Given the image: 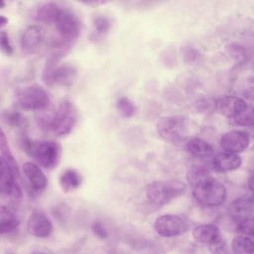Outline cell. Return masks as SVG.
Masks as SVG:
<instances>
[{
  "instance_id": "obj_32",
  "label": "cell",
  "mask_w": 254,
  "mask_h": 254,
  "mask_svg": "<svg viewBox=\"0 0 254 254\" xmlns=\"http://www.w3.org/2000/svg\"><path fill=\"white\" fill-rule=\"evenodd\" d=\"M241 85L242 95L248 100L254 101V76L246 79Z\"/></svg>"
},
{
  "instance_id": "obj_13",
  "label": "cell",
  "mask_w": 254,
  "mask_h": 254,
  "mask_svg": "<svg viewBox=\"0 0 254 254\" xmlns=\"http://www.w3.org/2000/svg\"><path fill=\"white\" fill-rule=\"evenodd\" d=\"M27 228L31 235L39 238L48 237L53 229L51 221L39 211H35L31 214L27 221Z\"/></svg>"
},
{
  "instance_id": "obj_40",
  "label": "cell",
  "mask_w": 254,
  "mask_h": 254,
  "mask_svg": "<svg viewBox=\"0 0 254 254\" xmlns=\"http://www.w3.org/2000/svg\"><path fill=\"white\" fill-rule=\"evenodd\" d=\"M249 185L250 189L254 191V176L250 179Z\"/></svg>"
},
{
  "instance_id": "obj_22",
  "label": "cell",
  "mask_w": 254,
  "mask_h": 254,
  "mask_svg": "<svg viewBox=\"0 0 254 254\" xmlns=\"http://www.w3.org/2000/svg\"><path fill=\"white\" fill-rule=\"evenodd\" d=\"M1 118L9 126L26 131L28 126L27 118L21 113L9 110H4L1 113Z\"/></svg>"
},
{
  "instance_id": "obj_27",
  "label": "cell",
  "mask_w": 254,
  "mask_h": 254,
  "mask_svg": "<svg viewBox=\"0 0 254 254\" xmlns=\"http://www.w3.org/2000/svg\"><path fill=\"white\" fill-rule=\"evenodd\" d=\"M93 24L97 34L91 36V40L97 41L101 35L108 32L111 27V23L106 16L102 15L95 16L93 19Z\"/></svg>"
},
{
  "instance_id": "obj_28",
  "label": "cell",
  "mask_w": 254,
  "mask_h": 254,
  "mask_svg": "<svg viewBox=\"0 0 254 254\" xmlns=\"http://www.w3.org/2000/svg\"><path fill=\"white\" fill-rule=\"evenodd\" d=\"M117 109L124 118H130L136 112V108L133 102L126 97L120 98L116 103Z\"/></svg>"
},
{
  "instance_id": "obj_42",
  "label": "cell",
  "mask_w": 254,
  "mask_h": 254,
  "mask_svg": "<svg viewBox=\"0 0 254 254\" xmlns=\"http://www.w3.org/2000/svg\"><path fill=\"white\" fill-rule=\"evenodd\" d=\"M5 6V2L4 0H0V8L1 9L4 8Z\"/></svg>"
},
{
  "instance_id": "obj_4",
  "label": "cell",
  "mask_w": 254,
  "mask_h": 254,
  "mask_svg": "<svg viewBox=\"0 0 254 254\" xmlns=\"http://www.w3.org/2000/svg\"><path fill=\"white\" fill-rule=\"evenodd\" d=\"M50 101L47 91L36 84L20 88L15 91L13 96L14 106L26 111L46 110Z\"/></svg>"
},
{
  "instance_id": "obj_9",
  "label": "cell",
  "mask_w": 254,
  "mask_h": 254,
  "mask_svg": "<svg viewBox=\"0 0 254 254\" xmlns=\"http://www.w3.org/2000/svg\"><path fill=\"white\" fill-rule=\"evenodd\" d=\"M78 70L71 64L64 63L58 65L53 69L42 72V80L48 86L58 85L69 87L77 77Z\"/></svg>"
},
{
  "instance_id": "obj_29",
  "label": "cell",
  "mask_w": 254,
  "mask_h": 254,
  "mask_svg": "<svg viewBox=\"0 0 254 254\" xmlns=\"http://www.w3.org/2000/svg\"><path fill=\"white\" fill-rule=\"evenodd\" d=\"M208 177L206 170L200 167H193L188 172V181L192 187L196 184Z\"/></svg>"
},
{
  "instance_id": "obj_39",
  "label": "cell",
  "mask_w": 254,
  "mask_h": 254,
  "mask_svg": "<svg viewBox=\"0 0 254 254\" xmlns=\"http://www.w3.org/2000/svg\"><path fill=\"white\" fill-rule=\"evenodd\" d=\"M8 19L4 16L1 15L0 17V27L5 26L8 23Z\"/></svg>"
},
{
  "instance_id": "obj_1",
  "label": "cell",
  "mask_w": 254,
  "mask_h": 254,
  "mask_svg": "<svg viewBox=\"0 0 254 254\" xmlns=\"http://www.w3.org/2000/svg\"><path fill=\"white\" fill-rule=\"evenodd\" d=\"M78 111L74 104L65 100L61 102L51 116H38L36 122L44 131H51L58 137L70 134L77 123Z\"/></svg>"
},
{
  "instance_id": "obj_36",
  "label": "cell",
  "mask_w": 254,
  "mask_h": 254,
  "mask_svg": "<svg viewBox=\"0 0 254 254\" xmlns=\"http://www.w3.org/2000/svg\"><path fill=\"white\" fill-rule=\"evenodd\" d=\"M92 230L93 234L101 240L106 239L108 233L103 224L100 222H95L92 225Z\"/></svg>"
},
{
  "instance_id": "obj_23",
  "label": "cell",
  "mask_w": 254,
  "mask_h": 254,
  "mask_svg": "<svg viewBox=\"0 0 254 254\" xmlns=\"http://www.w3.org/2000/svg\"><path fill=\"white\" fill-rule=\"evenodd\" d=\"M0 157L9 164L16 176L19 175L18 166L9 147L5 134L1 129L0 133Z\"/></svg>"
},
{
  "instance_id": "obj_37",
  "label": "cell",
  "mask_w": 254,
  "mask_h": 254,
  "mask_svg": "<svg viewBox=\"0 0 254 254\" xmlns=\"http://www.w3.org/2000/svg\"><path fill=\"white\" fill-rule=\"evenodd\" d=\"M225 246V242L221 236L208 244L209 251L215 254L222 253L224 251Z\"/></svg>"
},
{
  "instance_id": "obj_21",
  "label": "cell",
  "mask_w": 254,
  "mask_h": 254,
  "mask_svg": "<svg viewBox=\"0 0 254 254\" xmlns=\"http://www.w3.org/2000/svg\"><path fill=\"white\" fill-rule=\"evenodd\" d=\"M61 10L55 3H46L38 9L34 15V19L47 23H55Z\"/></svg>"
},
{
  "instance_id": "obj_33",
  "label": "cell",
  "mask_w": 254,
  "mask_h": 254,
  "mask_svg": "<svg viewBox=\"0 0 254 254\" xmlns=\"http://www.w3.org/2000/svg\"><path fill=\"white\" fill-rule=\"evenodd\" d=\"M239 231L249 236H254V218H246L239 223Z\"/></svg>"
},
{
  "instance_id": "obj_19",
  "label": "cell",
  "mask_w": 254,
  "mask_h": 254,
  "mask_svg": "<svg viewBox=\"0 0 254 254\" xmlns=\"http://www.w3.org/2000/svg\"><path fill=\"white\" fill-rule=\"evenodd\" d=\"M82 182V178L76 170L70 168L60 176L59 183L62 190L66 193L78 188Z\"/></svg>"
},
{
  "instance_id": "obj_41",
  "label": "cell",
  "mask_w": 254,
  "mask_h": 254,
  "mask_svg": "<svg viewBox=\"0 0 254 254\" xmlns=\"http://www.w3.org/2000/svg\"><path fill=\"white\" fill-rule=\"evenodd\" d=\"M79 1L88 4H91V0H78Z\"/></svg>"
},
{
  "instance_id": "obj_16",
  "label": "cell",
  "mask_w": 254,
  "mask_h": 254,
  "mask_svg": "<svg viewBox=\"0 0 254 254\" xmlns=\"http://www.w3.org/2000/svg\"><path fill=\"white\" fill-rule=\"evenodd\" d=\"M241 158L234 153L225 152L217 155L213 159V166L218 172H226L238 168L241 165Z\"/></svg>"
},
{
  "instance_id": "obj_15",
  "label": "cell",
  "mask_w": 254,
  "mask_h": 254,
  "mask_svg": "<svg viewBox=\"0 0 254 254\" xmlns=\"http://www.w3.org/2000/svg\"><path fill=\"white\" fill-rule=\"evenodd\" d=\"M241 98L234 96H226L218 100L215 104L217 112L227 118L233 119L247 106Z\"/></svg>"
},
{
  "instance_id": "obj_14",
  "label": "cell",
  "mask_w": 254,
  "mask_h": 254,
  "mask_svg": "<svg viewBox=\"0 0 254 254\" xmlns=\"http://www.w3.org/2000/svg\"><path fill=\"white\" fill-rule=\"evenodd\" d=\"M44 36V32L41 27L29 26L24 31L20 39L22 50L27 54L36 53L42 44Z\"/></svg>"
},
{
  "instance_id": "obj_34",
  "label": "cell",
  "mask_w": 254,
  "mask_h": 254,
  "mask_svg": "<svg viewBox=\"0 0 254 254\" xmlns=\"http://www.w3.org/2000/svg\"><path fill=\"white\" fill-rule=\"evenodd\" d=\"M0 46L1 51L6 56H10L13 52V49L10 44L7 34L1 31L0 34Z\"/></svg>"
},
{
  "instance_id": "obj_7",
  "label": "cell",
  "mask_w": 254,
  "mask_h": 254,
  "mask_svg": "<svg viewBox=\"0 0 254 254\" xmlns=\"http://www.w3.org/2000/svg\"><path fill=\"white\" fill-rule=\"evenodd\" d=\"M186 118L182 116L164 117L157 123V131L163 139L178 142L186 136L187 131Z\"/></svg>"
},
{
  "instance_id": "obj_5",
  "label": "cell",
  "mask_w": 254,
  "mask_h": 254,
  "mask_svg": "<svg viewBox=\"0 0 254 254\" xmlns=\"http://www.w3.org/2000/svg\"><path fill=\"white\" fill-rule=\"evenodd\" d=\"M192 195L201 205L211 207L222 203L226 192L222 184L208 176L193 186Z\"/></svg>"
},
{
  "instance_id": "obj_12",
  "label": "cell",
  "mask_w": 254,
  "mask_h": 254,
  "mask_svg": "<svg viewBox=\"0 0 254 254\" xmlns=\"http://www.w3.org/2000/svg\"><path fill=\"white\" fill-rule=\"evenodd\" d=\"M22 170L30 183L29 191L32 192L31 195H34L46 189L48 184L47 177L37 165L26 162L23 164Z\"/></svg>"
},
{
  "instance_id": "obj_38",
  "label": "cell",
  "mask_w": 254,
  "mask_h": 254,
  "mask_svg": "<svg viewBox=\"0 0 254 254\" xmlns=\"http://www.w3.org/2000/svg\"><path fill=\"white\" fill-rule=\"evenodd\" d=\"M112 0H91V4L100 5L107 3Z\"/></svg>"
},
{
  "instance_id": "obj_31",
  "label": "cell",
  "mask_w": 254,
  "mask_h": 254,
  "mask_svg": "<svg viewBox=\"0 0 254 254\" xmlns=\"http://www.w3.org/2000/svg\"><path fill=\"white\" fill-rule=\"evenodd\" d=\"M161 60L165 66L168 68H173L176 65L177 62L175 50L169 48L164 50L161 54Z\"/></svg>"
},
{
  "instance_id": "obj_17",
  "label": "cell",
  "mask_w": 254,
  "mask_h": 254,
  "mask_svg": "<svg viewBox=\"0 0 254 254\" xmlns=\"http://www.w3.org/2000/svg\"><path fill=\"white\" fill-rule=\"evenodd\" d=\"M20 221L17 216L8 207L1 206L0 208V234L9 233L19 226Z\"/></svg>"
},
{
  "instance_id": "obj_2",
  "label": "cell",
  "mask_w": 254,
  "mask_h": 254,
  "mask_svg": "<svg viewBox=\"0 0 254 254\" xmlns=\"http://www.w3.org/2000/svg\"><path fill=\"white\" fill-rule=\"evenodd\" d=\"M19 144L25 153L42 167L53 170L59 164L61 155L60 144L52 140H33L26 132H21Z\"/></svg>"
},
{
  "instance_id": "obj_10",
  "label": "cell",
  "mask_w": 254,
  "mask_h": 254,
  "mask_svg": "<svg viewBox=\"0 0 254 254\" xmlns=\"http://www.w3.org/2000/svg\"><path fill=\"white\" fill-rule=\"evenodd\" d=\"M0 191L1 196L17 202L22 197L21 189L16 183L13 170L3 159L0 157Z\"/></svg>"
},
{
  "instance_id": "obj_3",
  "label": "cell",
  "mask_w": 254,
  "mask_h": 254,
  "mask_svg": "<svg viewBox=\"0 0 254 254\" xmlns=\"http://www.w3.org/2000/svg\"><path fill=\"white\" fill-rule=\"evenodd\" d=\"M55 23L58 37L52 44V48L68 53L79 36V22L73 14L62 9Z\"/></svg>"
},
{
  "instance_id": "obj_30",
  "label": "cell",
  "mask_w": 254,
  "mask_h": 254,
  "mask_svg": "<svg viewBox=\"0 0 254 254\" xmlns=\"http://www.w3.org/2000/svg\"><path fill=\"white\" fill-rule=\"evenodd\" d=\"M184 62L189 65L194 64L199 57V52L190 45H185L182 50Z\"/></svg>"
},
{
  "instance_id": "obj_11",
  "label": "cell",
  "mask_w": 254,
  "mask_h": 254,
  "mask_svg": "<svg viewBox=\"0 0 254 254\" xmlns=\"http://www.w3.org/2000/svg\"><path fill=\"white\" fill-rule=\"evenodd\" d=\"M220 142L222 147L226 151L238 153L248 147L250 137L244 131L233 130L225 133L222 136Z\"/></svg>"
},
{
  "instance_id": "obj_8",
  "label": "cell",
  "mask_w": 254,
  "mask_h": 254,
  "mask_svg": "<svg viewBox=\"0 0 254 254\" xmlns=\"http://www.w3.org/2000/svg\"><path fill=\"white\" fill-rule=\"evenodd\" d=\"M190 228L189 221L178 215L166 214L159 217L154 223V229L159 235L170 237L180 235Z\"/></svg>"
},
{
  "instance_id": "obj_35",
  "label": "cell",
  "mask_w": 254,
  "mask_h": 254,
  "mask_svg": "<svg viewBox=\"0 0 254 254\" xmlns=\"http://www.w3.org/2000/svg\"><path fill=\"white\" fill-rule=\"evenodd\" d=\"M169 0H138L136 7L141 10H145L156 6Z\"/></svg>"
},
{
  "instance_id": "obj_18",
  "label": "cell",
  "mask_w": 254,
  "mask_h": 254,
  "mask_svg": "<svg viewBox=\"0 0 254 254\" xmlns=\"http://www.w3.org/2000/svg\"><path fill=\"white\" fill-rule=\"evenodd\" d=\"M192 235L194 240L201 243L209 244L221 236L218 228L213 225H202L195 227Z\"/></svg>"
},
{
  "instance_id": "obj_6",
  "label": "cell",
  "mask_w": 254,
  "mask_h": 254,
  "mask_svg": "<svg viewBox=\"0 0 254 254\" xmlns=\"http://www.w3.org/2000/svg\"><path fill=\"white\" fill-rule=\"evenodd\" d=\"M185 185L181 181H155L146 188V196L149 201L155 206H163L184 191Z\"/></svg>"
},
{
  "instance_id": "obj_26",
  "label": "cell",
  "mask_w": 254,
  "mask_h": 254,
  "mask_svg": "<svg viewBox=\"0 0 254 254\" xmlns=\"http://www.w3.org/2000/svg\"><path fill=\"white\" fill-rule=\"evenodd\" d=\"M232 119L234 123L239 126H254V107L247 105L242 111Z\"/></svg>"
},
{
  "instance_id": "obj_25",
  "label": "cell",
  "mask_w": 254,
  "mask_h": 254,
  "mask_svg": "<svg viewBox=\"0 0 254 254\" xmlns=\"http://www.w3.org/2000/svg\"><path fill=\"white\" fill-rule=\"evenodd\" d=\"M232 248L236 254H250L254 252V244L247 236H240L232 241Z\"/></svg>"
},
{
  "instance_id": "obj_20",
  "label": "cell",
  "mask_w": 254,
  "mask_h": 254,
  "mask_svg": "<svg viewBox=\"0 0 254 254\" xmlns=\"http://www.w3.org/2000/svg\"><path fill=\"white\" fill-rule=\"evenodd\" d=\"M186 148L191 155L197 158H208L213 154L212 146L205 140L199 138L189 140L186 144Z\"/></svg>"
},
{
  "instance_id": "obj_24",
  "label": "cell",
  "mask_w": 254,
  "mask_h": 254,
  "mask_svg": "<svg viewBox=\"0 0 254 254\" xmlns=\"http://www.w3.org/2000/svg\"><path fill=\"white\" fill-rule=\"evenodd\" d=\"M252 200L244 198L238 199L230 205V212L235 218H243L250 212Z\"/></svg>"
}]
</instances>
